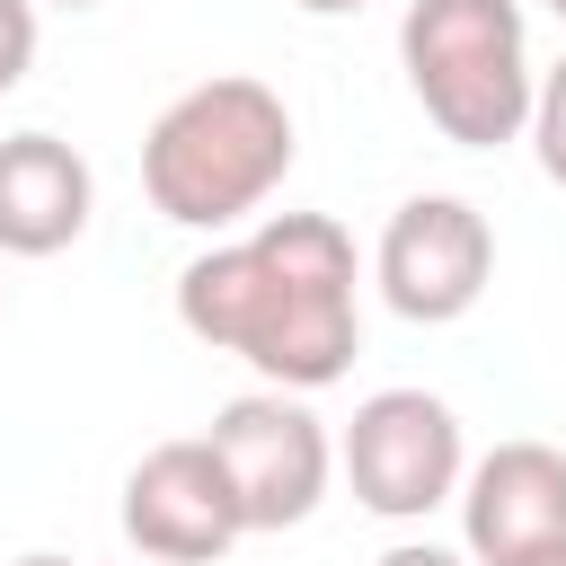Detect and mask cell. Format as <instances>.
Masks as SVG:
<instances>
[{
	"instance_id": "17",
	"label": "cell",
	"mask_w": 566,
	"mask_h": 566,
	"mask_svg": "<svg viewBox=\"0 0 566 566\" xmlns=\"http://www.w3.org/2000/svg\"><path fill=\"white\" fill-rule=\"evenodd\" d=\"M539 9H548V18H566V0H539Z\"/></svg>"
},
{
	"instance_id": "2",
	"label": "cell",
	"mask_w": 566,
	"mask_h": 566,
	"mask_svg": "<svg viewBox=\"0 0 566 566\" xmlns=\"http://www.w3.org/2000/svg\"><path fill=\"white\" fill-rule=\"evenodd\" d=\"M292 159H301L292 106L248 71H212L150 115L142 195L177 230H239L265 212V195L292 177Z\"/></svg>"
},
{
	"instance_id": "10",
	"label": "cell",
	"mask_w": 566,
	"mask_h": 566,
	"mask_svg": "<svg viewBox=\"0 0 566 566\" xmlns=\"http://www.w3.org/2000/svg\"><path fill=\"white\" fill-rule=\"evenodd\" d=\"M531 159L548 186H566V53L539 71V97H531Z\"/></svg>"
},
{
	"instance_id": "11",
	"label": "cell",
	"mask_w": 566,
	"mask_h": 566,
	"mask_svg": "<svg viewBox=\"0 0 566 566\" xmlns=\"http://www.w3.org/2000/svg\"><path fill=\"white\" fill-rule=\"evenodd\" d=\"M35 71V0H0V97Z\"/></svg>"
},
{
	"instance_id": "6",
	"label": "cell",
	"mask_w": 566,
	"mask_h": 566,
	"mask_svg": "<svg viewBox=\"0 0 566 566\" xmlns=\"http://www.w3.org/2000/svg\"><path fill=\"white\" fill-rule=\"evenodd\" d=\"M371 283L407 327H451L495 283V230L469 195H407L371 248Z\"/></svg>"
},
{
	"instance_id": "1",
	"label": "cell",
	"mask_w": 566,
	"mask_h": 566,
	"mask_svg": "<svg viewBox=\"0 0 566 566\" xmlns=\"http://www.w3.org/2000/svg\"><path fill=\"white\" fill-rule=\"evenodd\" d=\"M363 265L336 212H265L248 239L186 256L177 327L212 354H239L274 389H336L363 354Z\"/></svg>"
},
{
	"instance_id": "3",
	"label": "cell",
	"mask_w": 566,
	"mask_h": 566,
	"mask_svg": "<svg viewBox=\"0 0 566 566\" xmlns=\"http://www.w3.org/2000/svg\"><path fill=\"white\" fill-rule=\"evenodd\" d=\"M398 71L451 150H504L531 133L539 62H531L522 0H407Z\"/></svg>"
},
{
	"instance_id": "14",
	"label": "cell",
	"mask_w": 566,
	"mask_h": 566,
	"mask_svg": "<svg viewBox=\"0 0 566 566\" xmlns=\"http://www.w3.org/2000/svg\"><path fill=\"white\" fill-rule=\"evenodd\" d=\"M513 566H566V539H557V548H531V557H513Z\"/></svg>"
},
{
	"instance_id": "7",
	"label": "cell",
	"mask_w": 566,
	"mask_h": 566,
	"mask_svg": "<svg viewBox=\"0 0 566 566\" xmlns=\"http://www.w3.org/2000/svg\"><path fill=\"white\" fill-rule=\"evenodd\" d=\"M124 539L133 557H159V566H221L239 539H248V513H239V486L212 451V433H186V442H150L124 478Z\"/></svg>"
},
{
	"instance_id": "18",
	"label": "cell",
	"mask_w": 566,
	"mask_h": 566,
	"mask_svg": "<svg viewBox=\"0 0 566 566\" xmlns=\"http://www.w3.org/2000/svg\"><path fill=\"white\" fill-rule=\"evenodd\" d=\"M133 566H159V557H133Z\"/></svg>"
},
{
	"instance_id": "8",
	"label": "cell",
	"mask_w": 566,
	"mask_h": 566,
	"mask_svg": "<svg viewBox=\"0 0 566 566\" xmlns=\"http://www.w3.org/2000/svg\"><path fill=\"white\" fill-rule=\"evenodd\" d=\"M460 539L469 566H513L566 539V451L557 442H495L460 478Z\"/></svg>"
},
{
	"instance_id": "15",
	"label": "cell",
	"mask_w": 566,
	"mask_h": 566,
	"mask_svg": "<svg viewBox=\"0 0 566 566\" xmlns=\"http://www.w3.org/2000/svg\"><path fill=\"white\" fill-rule=\"evenodd\" d=\"M9 566H71V557H53V548H35V557H9Z\"/></svg>"
},
{
	"instance_id": "13",
	"label": "cell",
	"mask_w": 566,
	"mask_h": 566,
	"mask_svg": "<svg viewBox=\"0 0 566 566\" xmlns=\"http://www.w3.org/2000/svg\"><path fill=\"white\" fill-rule=\"evenodd\" d=\"M292 9H310V18H354V9H371V0H292Z\"/></svg>"
},
{
	"instance_id": "12",
	"label": "cell",
	"mask_w": 566,
	"mask_h": 566,
	"mask_svg": "<svg viewBox=\"0 0 566 566\" xmlns=\"http://www.w3.org/2000/svg\"><path fill=\"white\" fill-rule=\"evenodd\" d=\"M371 566H469L460 548H442V539H398V548H380Z\"/></svg>"
},
{
	"instance_id": "9",
	"label": "cell",
	"mask_w": 566,
	"mask_h": 566,
	"mask_svg": "<svg viewBox=\"0 0 566 566\" xmlns=\"http://www.w3.org/2000/svg\"><path fill=\"white\" fill-rule=\"evenodd\" d=\"M97 212V168L62 133L0 142V256H62Z\"/></svg>"
},
{
	"instance_id": "5",
	"label": "cell",
	"mask_w": 566,
	"mask_h": 566,
	"mask_svg": "<svg viewBox=\"0 0 566 566\" xmlns=\"http://www.w3.org/2000/svg\"><path fill=\"white\" fill-rule=\"evenodd\" d=\"M212 451L239 486V513L248 531H301L318 504H327V478H336V442L310 407V389H248L212 416Z\"/></svg>"
},
{
	"instance_id": "16",
	"label": "cell",
	"mask_w": 566,
	"mask_h": 566,
	"mask_svg": "<svg viewBox=\"0 0 566 566\" xmlns=\"http://www.w3.org/2000/svg\"><path fill=\"white\" fill-rule=\"evenodd\" d=\"M44 9H97V0H44Z\"/></svg>"
},
{
	"instance_id": "4",
	"label": "cell",
	"mask_w": 566,
	"mask_h": 566,
	"mask_svg": "<svg viewBox=\"0 0 566 566\" xmlns=\"http://www.w3.org/2000/svg\"><path fill=\"white\" fill-rule=\"evenodd\" d=\"M336 469L354 486L363 513L380 522H424L433 504H460V478H469V442H460V416L451 398L433 389H371L336 442Z\"/></svg>"
}]
</instances>
